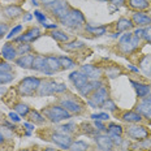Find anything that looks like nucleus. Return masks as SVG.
<instances>
[{
  "label": "nucleus",
  "instance_id": "obj_1",
  "mask_svg": "<svg viewBox=\"0 0 151 151\" xmlns=\"http://www.w3.org/2000/svg\"><path fill=\"white\" fill-rule=\"evenodd\" d=\"M42 80L37 77H26L18 83L17 90L20 93V95L22 96H33L35 93H38Z\"/></svg>",
  "mask_w": 151,
  "mask_h": 151
},
{
  "label": "nucleus",
  "instance_id": "obj_2",
  "mask_svg": "<svg viewBox=\"0 0 151 151\" xmlns=\"http://www.w3.org/2000/svg\"><path fill=\"white\" fill-rule=\"evenodd\" d=\"M42 113L45 117H47L52 122H60L63 120H68L72 116V113H69L61 106H48L42 109Z\"/></svg>",
  "mask_w": 151,
  "mask_h": 151
},
{
  "label": "nucleus",
  "instance_id": "obj_3",
  "mask_svg": "<svg viewBox=\"0 0 151 151\" xmlns=\"http://www.w3.org/2000/svg\"><path fill=\"white\" fill-rule=\"evenodd\" d=\"M61 24L64 25V26L69 27V29H72V30H77L85 25V17L80 11L70 8V11L68 12V14L61 20Z\"/></svg>",
  "mask_w": 151,
  "mask_h": 151
},
{
  "label": "nucleus",
  "instance_id": "obj_4",
  "mask_svg": "<svg viewBox=\"0 0 151 151\" xmlns=\"http://www.w3.org/2000/svg\"><path fill=\"white\" fill-rule=\"evenodd\" d=\"M125 133L129 138L134 141H142V139H146V138L151 137V132L147 129L146 127L143 125H129L125 129Z\"/></svg>",
  "mask_w": 151,
  "mask_h": 151
},
{
  "label": "nucleus",
  "instance_id": "obj_5",
  "mask_svg": "<svg viewBox=\"0 0 151 151\" xmlns=\"http://www.w3.org/2000/svg\"><path fill=\"white\" fill-rule=\"evenodd\" d=\"M60 104H61L63 108H65L69 113L80 115V113H82V111H83V104L78 99L73 98L72 95L69 96V98H61Z\"/></svg>",
  "mask_w": 151,
  "mask_h": 151
},
{
  "label": "nucleus",
  "instance_id": "obj_6",
  "mask_svg": "<svg viewBox=\"0 0 151 151\" xmlns=\"http://www.w3.org/2000/svg\"><path fill=\"white\" fill-rule=\"evenodd\" d=\"M90 99H89V104L91 107H102L103 104H104V102L107 99H108V90H107L106 86H102L99 87L98 90L93 91V93L90 94Z\"/></svg>",
  "mask_w": 151,
  "mask_h": 151
},
{
  "label": "nucleus",
  "instance_id": "obj_7",
  "mask_svg": "<svg viewBox=\"0 0 151 151\" xmlns=\"http://www.w3.org/2000/svg\"><path fill=\"white\" fill-rule=\"evenodd\" d=\"M50 9V12L52 13V16H55L59 21H61L65 16L68 14V12L70 11V7L68 5V3L65 0H58L56 3H53L52 5L47 7Z\"/></svg>",
  "mask_w": 151,
  "mask_h": 151
},
{
  "label": "nucleus",
  "instance_id": "obj_8",
  "mask_svg": "<svg viewBox=\"0 0 151 151\" xmlns=\"http://www.w3.org/2000/svg\"><path fill=\"white\" fill-rule=\"evenodd\" d=\"M51 141L55 145H58L59 147H61V149L64 150H69V147H70V145L73 143V141H72V138L69 134H65V133H60V132H56V133H52L51 134Z\"/></svg>",
  "mask_w": 151,
  "mask_h": 151
},
{
  "label": "nucleus",
  "instance_id": "obj_9",
  "mask_svg": "<svg viewBox=\"0 0 151 151\" xmlns=\"http://www.w3.org/2000/svg\"><path fill=\"white\" fill-rule=\"evenodd\" d=\"M58 82L53 80H46L42 81L39 89H38V95L45 96V95H52V94H58Z\"/></svg>",
  "mask_w": 151,
  "mask_h": 151
},
{
  "label": "nucleus",
  "instance_id": "obj_10",
  "mask_svg": "<svg viewBox=\"0 0 151 151\" xmlns=\"http://www.w3.org/2000/svg\"><path fill=\"white\" fill-rule=\"evenodd\" d=\"M94 141H95L96 146L99 147L100 150L103 151H112L113 150V142L111 139V137L109 136H104V134H98L96 133V136L94 137Z\"/></svg>",
  "mask_w": 151,
  "mask_h": 151
},
{
  "label": "nucleus",
  "instance_id": "obj_11",
  "mask_svg": "<svg viewBox=\"0 0 151 151\" xmlns=\"http://www.w3.org/2000/svg\"><path fill=\"white\" fill-rule=\"evenodd\" d=\"M31 69H34V70H37V72H40V73H45L47 76H51L53 73L51 69L48 68V65H47V61H46L45 56H35V58H34Z\"/></svg>",
  "mask_w": 151,
  "mask_h": 151
},
{
  "label": "nucleus",
  "instance_id": "obj_12",
  "mask_svg": "<svg viewBox=\"0 0 151 151\" xmlns=\"http://www.w3.org/2000/svg\"><path fill=\"white\" fill-rule=\"evenodd\" d=\"M69 80L72 81V83L74 85L77 90H81L85 85L89 82V77H87V76L83 72H81V70L73 72V73L69 76Z\"/></svg>",
  "mask_w": 151,
  "mask_h": 151
},
{
  "label": "nucleus",
  "instance_id": "obj_13",
  "mask_svg": "<svg viewBox=\"0 0 151 151\" xmlns=\"http://www.w3.org/2000/svg\"><path fill=\"white\" fill-rule=\"evenodd\" d=\"M40 37V30L38 27H30L29 30L26 31L25 34H22L21 37L16 38L14 39V43H20V42H33V40L38 39Z\"/></svg>",
  "mask_w": 151,
  "mask_h": 151
},
{
  "label": "nucleus",
  "instance_id": "obj_14",
  "mask_svg": "<svg viewBox=\"0 0 151 151\" xmlns=\"http://www.w3.org/2000/svg\"><path fill=\"white\" fill-rule=\"evenodd\" d=\"M132 22L138 26H151V16L143 12H136L132 16Z\"/></svg>",
  "mask_w": 151,
  "mask_h": 151
},
{
  "label": "nucleus",
  "instance_id": "obj_15",
  "mask_svg": "<svg viewBox=\"0 0 151 151\" xmlns=\"http://www.w3.org/2000/svg\"><path fill=\"white\" fill-rule=\"evenodd\" d=\"M129 8L134 9L137 12H145L151 9V1L150 0H128Z\"/></svg>",
  "mask_w": 151,
  "mask_h": 151
},
{
  "label": "nucleus",
  "instance_id": "obj_16",
  "mask_svg": "<svg viewBox=\"0 0 151 151\" xmlns=\"http://www.w3.org/2000/svg\"><path fill=\"white\" fill-rule=\"evenodd\" d=\"M17 47H14L12 43H5L1 48V56L8 61H13L17 59Z\"/></svg>",
  "mask_w": 151,
  "mask_h": 151
},
{
  "label": "nucleus",
  "instance_id": "obj_17",
  "mask_svg": "<svg viewBox=\"0 0 151 151\" xmlns=\"http://www.w3.org/2000/svg\"><path fill=\"white\" fill-rule=\"evenodd\" d=\"M81 72H83V73L89 77V80H91V81L93 80H99L100 76H102V70H100V68H96L95 65H91V64L82 65Z\"/></svg>",
  "mask_w": 151,
  "mask_h": 151
},
{
  "label": "nucleus",
  "instance_id": "obj_18",
  "mask_svg": "<svg viewBox=\"0 0 151 151\" xmlns=\"http://www.w3.org/2000/svg\"><path fill=\"white\" fill-rule=\"evenodd\" d=\"M121 120L127 121V122H132V124H137V122H142L143 117L141 113H138L136 111H125L120 115Z\"/></svg>",
  "mask_w": 151,
  "mask_h": 151
},
{
  "label": "nucleus",
  "instance_id": "obj_19",
  "mask_svg": "<svg viewBox=\"0 0 151 151\" xmlns=\"http://www.w3.org/2000/svg\"><path fill=\"white\" fill-rule=\"evenodd\" d=\"M3 13H4V16L7 18H9V20H16V18H18L20 16H22L24 11L20 7H17V5H8V7H5L3 9Z\"/></svg>",
  "mask_w": 151,
  "mask_h": 151
},
{
  "label": "nucleus",
  "instance_id": "obj_20",
  "mask_svg": "<svg viewBox=\"0 0 151 151\" xmlns=\"http://www.w3.org/2000/svg\"><path fill=\"white\" fill-rule=\"evenodd\" d=\"M34 58H35L34 55H30V53H27V55H22V56H20V58L16 59L14 61H16V64H17L18 67L25 68V69H30L31 67H33Z\"/></svg>",
  "mask_w": 151,
  "mask_h": 151
},
{
  "label": "nucleus",
  "instance_id": "obj_21",
  "mask_svg": "<svg viewBox=\"0 0 151 151\" xmlns=\"http://www.w3.org/2000/svg\"><path fill=\"white\" fill-rule=\"evenodd\" d=\"M130 83L134 86V89L137 91V95L138 98H145V96L149 95L150 90H151V86L150 85H146V83H139V82H136V81H130Z\"/></svg>",
  "mask_w": 151,
  "mask_h": 151
},
{
  "label": "nucleus",
  "instance_id": "obj_22",
  "mask_svg": "<svg viewBox=\"0 0 151 151\" xmlns=\"http://www.w3.org/2000/svg\"><path fill=\"white\" fill-rule=\"evenodd\" d=\"M133 26H134V24L132 22V20H128V18H124V17H121L120 20L116 22V29H117V31H128Z\"/></svg>",
  "mask_w": 151,
  "mask_h": 151
},
{
  "label": "nucleus",
  "instance_id": "obj_23",
  "mask_svg": "<svg viewBox=\"0 0 151 151\" xmlns=\"http://www.w3.org/2000/svg\"><path fill=\"white\" fill-rule=\"evenodd\" d=\"M46 61H47V65H48V68L51 69L52 72H59L61 69V65H60V61H59V58H55V56H47Z\"/></svg>",
  "mask_w": 151,
  "mask_h": 151
},
{
  "label": "nucleus",
  "instance_id": "obj_24",
  "mask_svg": "<svg viewBox=\"0 0 151 151\" xmlns=\"http://www.w3.org/2000/svg\"><path fill=\"white\" fill-rule=\"evenodd\" d=\"M29 119H30V121L34 122V124H43V122L46 121L45 116H42L38 111H35V109L29 112Z\"/></svg>",
  "mask_w": 151,
  "mask_h": 151
},
{
  "label": "nucleus",
  "instance_id": "obj_25",
  "mask_svg": "<svg viewBox=\"0 0 151 151\" xmlns=\"http://www.w3.org/2000/svg\"><path fill=\"white\" fill-rule=\"evenodd\" d=\"M70 151H87L89 150V145L83 141H77V142H73L69 147Z\"/></svg>",
  "mask_w": 151,
  "mask_h": 151
},
{
  "label": "nucleus",
  "instance_id": "obj_26",
  "mask_svg": "<svg viewBox=\"0 0 151 151\" xmlns=\"http://www.w3.org/2000/svg\"><path fill=\"white\" fill-rule=\"evenodd\" d=\"M137 112L138 113H141V115H143V116H146V117H151V107H149L147 104H145V103L142 102H139L137 104Z\"/></svg>",
  "mask_w": 151,
  "mask_h": 151
},
{
  "label": "nucleus",
  "instance_id": "obj_27",
  "mask_svg": "<svg viewBox=\"0 0 151 151\" xmlns=\"http://www.w3.org/2000/svg\"><path fill=\"white\" fill-rule=\"evenodd\" d=\"M51 37H52L55 40H58V42H61V43H67L68 40H69V37H68L65 33L60 31V30L52 31V33H51Z\"/></svg>",
  "mask_w": 151,
  "mask_h": 151
},
{
  "label": "nucleus",
  "instance_id": "obj_28",
  "mask_svg": "<svg viewBox=\"0 0 151 151\" xmlns=\"http://www.w3.org/2000/svg\"><path fill=\"white\" fill-rule=\"evenodd\" d=\"M13 107H14V111L17 112L20 116H27L29 112H30L29 106L24 104V103H17V104H14Z\"/></svg>",
  "mask_w": 151,
  "mask_h": 151
},
{
  "label": "nucleus",
  "instance_id": "obj_29",
  "mask_svg": "<svg viewBox=\"0 0 151 151\" xmlns=\"http://www.w3.org/2000/svg\"><path fill=\"white\" fill-rule=\"evenodd\" d=\"M59 61H60L61 68L72 69V68H74V67H76V63L72 60V59H69L68 56H61V58H59Z\"/></svg>",
  "mask_w": 151,
  "mask_h": 151
},
{
  "label": "nucleus",
  "instance_id": "obj_30",
  "mask_svg": "<svg viewBox=\"0 0 151 151\" xmlns=\"http://www.w3.org/2000/svg\"><path fill=\"white\" fill-rule=\"evenodd\" d=\"M139 65H141V69H142V70L151 72V56L150 55L143 56V59L139 61Z\"/></svg>",
  "mask_w": 151,
  "mask_h": 151
},
{
  "label": "nucleus",
  "instance_id": "obj_31",
  "mask_svg": "<svg viewBox=\"0 0 151 151\" xmlns=\"http://www.w3.org/2000/svg\"><path fill=\"white\" fill-rule=\"evenodd\" d=\"M108 134H117V136H121L122 132H124V129H122L121 125H117V124H109L108 125Z\"/></svg>",
  "mask_w": 151,
  "mask_h": 151
},
{
  "label": "nucleus",
  "instance_id": "obj_32",
  "mask_svg": "<svg viewBox=\"0 0 151 151\" xmlns=\"http://www.w3.org/2000/svg\"><path fill=\"white\" fill-rule=\"evenodd\" d=\"M30 51H31V46H30V45H27L26 42L20 43V45L17 46V53H18L20 56L27 55V52H30Z\"/></svg>",
  "mask_w": 151,
  "mask_h": 151
},
{
  "label": "nucleus",
  "instance_id": "obj_33",
  "mask_svg": "<svg viewBox=\"0 0 151 151\" xmlns=\"http://www.w3.org/2000/svg\"><path fill=\"white\" fill-rule=\"evenodd\" d=\"M63 48L67 50V51H74V50H78V48H83V43L82 42H72V43H67L65 46H63Z\"/></svg>",
  "mask_w": 151,
  "mask_h": 151
},
{
  "label": "nucleus",
  "instance_id": "obj_34",
  "mask_svg": "<svg viewBox=\"0 0 151 151\" xmlns=\"http://www.w3.org/2000/svg\"><path fill=\"white\" fill-rule=\"evenodd\" d=\"M121 73V69L117 67V65H112L111 68H108L106 70V74L108 76L109 78H115V77H117L119 74Z\"/></svg>",
  "mask_w": 151,
  "mask_h": 151
},
{
  "label": "nucleus",
  "instance_id": "obj_35",
  "mask_svg": "<svg viewBox=\"0 0 151 151\" xmlns=\"http://www.w3.org/2000/svg\"><path fill=\"white\" fill-rule=\"evenodd\" d=\"M13 73H11V72H1L0 73V83H8L11 82L12 80H13Z\"/></svg>",
  "mask_w": 151,
  "mask_h": 151
},
{
  "label": "nucleus",
  "instance_id": "obj_36",
  "mask_svg": "<svg viewBox=\"0 0 151 151\" xmlns=\"http://www.w3.org/2000/svg\"><path fill=\"white\" fill-rule=\"evenodd\" d=\"M78 91H80V93H81V95H83V96H89L90 94L94 91V90H93V85H91V82L89 81V82H87L86 85H85V86L82 87V89H81V90H78Z\"/></svg>",
  "mask_w": 151,
  "mask_h": 151
},
{
  "label": "nucleus",
  "instance_id": "obj_37",
  "mask_svg": "<svg viewBox=\"0 0 151 151\" xmlns=\"http://www.w3.org/2000/svg\"><path fill=\"white\" fill-rule=\"evenodd\" d=\"M86 30L90 31V33H93V34H95V35H103V34H106V27L104 26H100V27L86 26Z\"/></svg>",
  "mask_w": 151,
  "mask_h": 151
},
{
  "label": "nucleus",
  "instance_id": "obj_38",
  "mask_svg": "<svg viewBox=\"0 0 151 151\" xmlns=\"http://www.w3.org/2000/svg\"><path fill=\"white\" fill-rule=\"evenodd\" d=\"M102 107H104L106 109H108V111H111V112H115L116 111V104L112 102L111 99H107L106 102H104V104H103Z\"/></svg>",
  "mask_w": 151,
  "mask_h": 151
},
{
  "label": "nucleus",
  "instance_id": "obj_39",
  "mask_svg": "<svg viewBox=\"0 0 151 151\" xmlns=\"http://www.w3.org/2000/svg\"><path fill=\"white\" fill-rule=\"evenodd\" d=\"M142 37H143V39L146 40V42H149L151 45V26H147L146 29H143Z\"/></svg>",
  "mask_w": 151,
  "mask_h": 151
},
{
  "label": "nucleus",
  "instance_id": "obj_40",
  "mask_svg": "<svg viewBox=\"0 0 151 151\" xmlns=\"http://www.w3.org/2000/svg\"><path fill=\"white\" fill-rule=\"evenodd\" d=\"M74 128H76L74 124H67V125H63V127H60V130L64 132L65 134H68V133L74 132Z\"/></svg>",
  "mask_w": 151,
  "mask_h": 151
},
{
  "label": "nucleus",
  "instance_id": "obj_41",
  "mask_svg": "<svg viewBox=\"0 0 151 151\" xmlns=\"http://www.w3.org/2000/svg\"><path fill=\"white\" fill-rule=\"evenodd\" d=\"M21 30H22V26H21V25H17V26H16V27H14V29H12L11 31H9V34H8V35H7V38H8V39H11V38H12V37L17 35V34H18V33H20V31H21Z\"/></svg>",
  "mask_w": 151,
  "mask_h": 151
},
{
  "label": "nucleus",
  "instance_id": "obj_42",
  "mask_svg": "<svg viewBox=\"0 0 151 151\" xmlns=\"http://www.w3.org/2000/svg\"><path fill=\"white\" fill-rule=\"evenodd\" d=\"M109 137H111V139H112V142H113V145H120L122 143V138H121V136H117V134H108Z\"/></svg>",
  "mask_w": 151,
  "mask_h": 151
},
{
  "label": "nucleus",
  "instance_id": "obj_43",
  "mask_svg": "<svg viewBox=\"0 0 151 151\" xmlns=\"http://www.w3.org/2000/svg\"><path fill=\"white\" fill-rule=\"evenodd\" d=\"M34 16H35V17L38 18V21H39L40 24L45 25V22H46V16H45V14L40 13L39 11H35V12H34Z\"/></svg>",
  "mask_w": 151,
  "mask_h": 151
},
{
  "label": "nucleus",
  "instance_id": "obj_44",
  "mask_svg": "<svg viewBox=\"0 0 151 151\" xmlns=\"http://www.w3.org/2000/svg\"><path fill=\"white\" fill-rule=\"evenodd\" d=\"M91 117L94 120H108L109 116H108V113H98V115H93Z\"/></svg>",
  "mask_w": 151,
  "mask_h": 151
},
{
  "label": "nucleus",
  "instance_id": "obj_45",
  "mask_svg": "<svg viewBox=\"0 0 151 151\" xmlns=\"http://www.w3.org/2000/svg\"><path fill=\"white\" fill-rule=\"evenodd\" d=\"M12 70V67L8 64V63H0V73L1 72H11Z\"/></svg>",
  "mask_w": 151,
  "mask_h": 151
},
{
  "label": "nucleus",
  "instance_id": "obj_46",
  "mask_svg": "<svg viewBox=\"0 0 151 151\" xmlns=\"http://www.w3.org/2000/svg\"><path fill=\"white\" fill-rule=\"evenodd\" d=\"M94 127L96 128V130H98V132H103V130H106V127H104V125H103L99 120H96V121H95V125H94Z\"/></svg>",
  "mask_w": 151,
  "mask_h": 151
},
{
  "label": "nucleus",
  "instance_id": "obj_47",
  "mask_svg": "<svg viewBox=\"0 0 151 151\" xmlns=\"http://www.w3.org/2000/svg\"><path fill=\"white\" fill-rule=\"evenodd\" d=\"M7 31H8V26H7V24H0V38L4 35V34L7 33Z\"/></svg>",
  "mask_w": 151,
  "mask_h": 151
},
{
  "label": "nucleus",
  "instance_id": "obj_48",
  "mask_svg": "<svg viewBox=\"0 0 151 151\" xmlns=\"http://www.w3.org/2000/svg\"><path fill=\"white\" fill-rule=\"evenodd\" d=\"M141 102L145 103V104H147L149 107H151V95H147V96H145V98H142Z\"/></svg>",
  "mask_w": 151,
  "mask_h": 151
},
{
  "label": "nucleus",
  "instance_id": "obj_49",
  "mask_svg": "<svg viewBox=\"0 0 151 151\" xmlns=\"http://www.w3.org/2000/svg\"><path fill=\"white\" fill-rule=\"evenodd\" d=\"M109 1H111L113 5H116V7H121V5H124L125 0H109Z\"/></svg>",
  "mask_w": 151,
  "mask_h": 151
},
{
  "label": "nucleus",
  "instance_id": "obj_50",
  "mask_svg": "<svg viewBox=\"0 0 151 151\" xmlns=\"http://www.w3.org/2000/svg\"><path fill=\"white\" fill-rule=\"evenodd\" d=\"M58 0H40V3H42L43 5H46V7H50V5H52L53 3H56Z\"/></svg>",
  "mask_w": 151,
  "mask_h": 151
},
{
  "label": "nucleus",
  "instance_id": "obj_51",
  "mask_svg": "<svg viewBox=\"0 0 151 151\" xmlns=\"http://www.w3.org/2000/svg\"><path fill=\"white\" fill-rule=\"evenodd\" d=\"M9 117H11V120H12V121H16V122L20 121V117H18L17 113H13V112L9 113Z\"/></svg>",
  "mask_w": 151,
  "mask_h": 151
},
{
  "label": "nucleus",
  "instance_id": "obj_52",
  "mask_svg": "<svg viewBox=\"0 0 151 151\" xmlns=\"http://www.w3.org/2000/svg\"><path fill=\"white\" fill-rule=\"evenodd\" d=\"M25 127H26L27 129H29V130H33V129H34V125H30V124H27V122H25Z\"/></svg>",
  "mask_w": 151,
  "mask_h": 151
},
{
  "label": "nucleus",
  "instance_id": "obj_53",
  "mask_svg": "<svg viewBox=\"0 0 151 151\" xmlns=\"http://www.w3.org/2000/svg\"><path fill=\"white\" fill-rule=\"evenodd\" d=\"M29 20H31V14H26L24 17V21H29Z\"/></svg>",
  "mask_w": 151,
  "mask_h": 151
},
{
  "label": "nucleus",
  "instance_id": "obj_54",
  "mask_svg": "<svg viewBox=\"0 0 151 151\" xmlns=\"http://www.w3.org/2000/svg\"><path fill=\"white\" fill-rule=\"evenodd\" d=\"M4 139H5V138H4V136H3V134L0 133V145H1L3 142H4Z\"/></svg>",
  "mask_w": 151,
  "mask_h": 151
},
{
  "label": "nucleus",
  "instance_id": "obj_55",
  "mask_svg": "<svg viewBox=\"0 0 151 151\" xmlns=\"http://www.w3.org/2000/svg\"><path fill=\"white\" fill-rule=\"evenodd\" d=\"M4 1H7V3H18L20 0H4Z\"/></svg>",
  "mask_w": 151,
  "mask_h": 151
},
{
  "label": "nucleus",
  "instance_id": "obj_56",
  "mask_svg": "<svg viewBox=\"0 0 151 151\" xmlns=\"http://www.w3.org/2000/svg\"><path fill=\"white\" fill-rule=\"evenodd\" d=\"M43 151H58L56 149H51V147H48V149H45Z\"/></svg>",
  "mask_w": 151,
  "mask_h": 151
},
{
  "label": "nucleus",
  "instance_id": "obj_57",
  "mask_svg": "<svg viewBox=\"0 0 151 151\" xmlns=\"http://www.w3.org/2000/svg\"><path fill=\"white\" fill-rule=\"evenodd\" d=\"M31 1H33V4H34V5H38V4H39V3H38L37 0H31Z\"/></svg>",
  "mask_w": 151,
  "mask_h": 151
},
{
  "label": "nucleus",
  "instance_id": "obj_58",
  "mask_svg": "<svg viewBox=\"0 0 151 151\" xmlns=\"http://www.w3.org/2000/svg\"><path fill=\"white\" fill-rule=\"evenodd\" d=\"M20 151H31V150H26V149H25V150H20Z\"/></svg>",
  "mask_w": 151,
  "mask_h": 151
}]
</instances>
